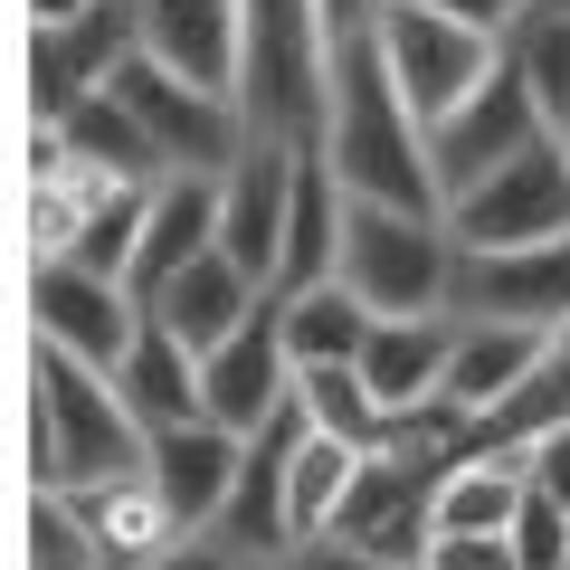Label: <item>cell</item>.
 <instances>
[{
  "mask_svg": "<svg viewBox=\"0 0 570 570\" xmlns=\"http://www.w3.org/2000/svg\"><path fill=\"white\" fill-rule=\"evenodd\" d=\"M324 171L352 190V200H381V209H438L448 219V200H438V163H428V124L400 105V86H390L381 67V29L352 48H333V105H324Z\"/></svg>",
  "mask_w": 570,
  "mask_h": 570,
  "instance_id": "6da1fadb",
  "label": "cell"
},
{
  "mask_svg": "<svg viewBox=\"0 0 570 570\" xmlns=\"http://www.w3.org/2000/svg\"><path fill=\"white\" fill-rule=\"evenodd\" d=\"M142 456H153V438L105 371L67 362L48 343L29 352V475H39V494L124 485V475H142Z\"/></svg>",
  "mask_w": 570,
  "mask_h": 570,
  "instance_id": "7a4b0ae2",
  "label": "cell"
},
{
  "mask_svg": "<svg viewBox=\"0 0 570 570\" xmlns=\"http://www.w3.org/2000/svg\"><path fill=\"white\" fill-rule=\"evenodd\" d=\"M247 134L285 142V153H314L324 142V105H333V39L314 0H247Z\"/></svg>",
  "mask_w": 570,
  "mask_h": 570,
  "instance_id": "3957f363",
  "label": "cell"
},
{
  "mask_svg": "<svg viewBox=\"0 0 570 570\" xmlns=\"http://www.w3.org/2000/svg\"><path fill=\"white\" fill-rule=\"evenodd\" d=\"M343 285L371 305V324H419V314H448V285H456V238H448V219H438V209L352 200Z\"/></svg>",
  "mask_w": 570,
  "mask_h": 570,
  "instance_id": "277c9868",
  "label": "cell"
},
{
  "mask_svg": "<svg viewBox=\"0 0 570 570\" xmlns=\"http://www.w3.org/2000/svg\"><path fill=\"white\" fill-rule=\"evenodd\" d=\"M105 96L124 105V115L142 124V142L163 153V171H200V181H228L238 171V153L257 134H247V105L238 96H200V86H181L171 67H153V58H134Z\"/></svg>",
  "mask_w": 570,
  "mask_h": 570,
  "instance_id": "5b68a950",
  "label": "cell"
},
{
  "mask_svg": "<svg viewBox=\"0 0 570 570\" xmlns=\"http://www.w3.org/2000/svg\"><path fill=\"white\" fill-rule=\"evenodd\" d=\"M448 238H456V247H475V257L570 238V142H561V134H542L523 163H504L494 181H475L466 200H448Z\"/></svg>",
  "mask_w": 570,
  "mask_h": 570,
  "instance_id": "8992f818",
  "label": "cell"
},
{
  "mask_svg": "<svg viewBox=\"0 0 570 570\" xmlns=\"http://www.w3.org/2000/svg\"><path fill=\"white\" fill-rule=\"evenodd\" d=\"M542 134H551V115H542L532 77L513 67V48H504V67H494V77L475 86V96L456 105L448 124H428V163H438V200H466L475 181H494L504 163H523V153H532Z\"/></svg>",
  "mask_w": 570,
  "mask_h": 570,
  "instance_id": "52a82bcc",
  "label": "cell"
},
{
  "mask_svg": "<svg viewBox=\"0 0 570 570\" xmlns=\"http://www.w3.org/2000/svg\"><path fill=\"white\" fill-rule=\"evenodd\" d=\"M381 67H390V86H400V105H409L419 124H448L456 105H466L475 86L504 67V39H485V29H456V20H438V10L390 0V10H381Z\"/></svg>",
  "mask_w": 570,
  "mask_h": 570,
  "instance_id": "ba28073f",
  "label": "cell"
},
{
  "mask_svg": "<svg viewBox=\"0 0 570 570\" xmlns=\"http://www.w3.org/2000/svg\"><path fill=\"white\" fill-rule=\"evenodd\" d=\"M29 324H39L48 352H67V362L105 371V381H115V371L134 362V343H142L134 285H124V276H96V266H77V257L29 266Z\"/></svg>",
  "mask_w": 570,
  "mask_h": 570,
  "instance_id": "9c48e42d",
  "label": "cell"
},
{
  "mask_svg": "<svg viewBox=\"0 0 570 570\" xmlns=\"http://www.w3.org/2000/svg\"><path fill=\"white\" fill-rule=\"evenodd\" d=\"M456 456L419 448V438H400V448L362 456V475H352V504H343V532L333 542L352 551H381V561H428V542H438V485H448Z\"/></svg>",
  "mask_w": 570,
  "mask_h": 570,
  "instance_id": "30bf717a",
  "label": "cell"
},
{
  "mask_svg": "<svg viewBox=\"0 0 570 570\" xmlns=\"http://www.w3.org/2000/svg\"><path fill=\"white\" fill-rule=\"evenodd\" d=\"M134 58H142V10L134 0H96V10L67 20V29H29V124H67Z\"/></svg>",
  "mask_w": 570,
  "mask_h": 570,
  "instance_id": "8fae6325",
  "label": "cell"
},
{
  "mask_svg": "<svg viewBox=\"0 0 570 570\" xmlns=\"http://www.w3.org/2000/svg\"><path fill=\"white\" fill-rule=\"evenodd\" d=\"M448 314H456V324H532V333H561V324H570V238H551V247H504V257L456 247Z\"/></svg>",
  "mask_w": 570,
  "mask_h": 570,
  "instance_id": "7c38bea8",
  "label": "cell"
},
{
  "mask_svg": "<svg viewBox=\"0 0 570 570\" xmlns=\"http://www.w3.org/2000/svg\"><path fill=\"white\" fill-rule=\"evenodd\" d=\"M285 409H295V362H285V324H276V295H266L257 324H238L200 362V419L228 428V438H257Z\"/></svg>",
  "mask_w": 570,
  "mask_h": 570,
  "instance_id": "4fadbf2b",
  "label": "cell"
},
{
  "mask_svg": "<svg viewBox=\"0 0 570 570\" xmlns=\"http://www.w3.org/2000/svg\"><path fill=\"white\" fill-rule=\"evenodd\" d=\"M142 10V58L171 67L200 96H238L247 77V0H134Z\"/></svg>",
  "mask_w": 570,
  "mask_h": 570,
  "instance_id": "5bb4252c",
  "label": "cell"
},
{
  "mask_svg": "<svg viewBox=\"0 0 570 570\" xmlns=\"http://www.w3.org/2000/svg\"><path fill=\"white\" fill-rule=\"evenodd\" d=\"M295 171H305V153H285V142H247L238 171L219 181V257H238L247 276L266 285V295H276V257H285Z\"/></svg>",
  "mask_w": 570,
  "mask_h": 570,
  "instance_id": "9a60e30c",
  "label": "cell"
},
{
  "mask_svg": "<svg viewBox=\"0 0 570 570\" xmlns=\"http://www.w3.org/2000/svg\"><path fill=\"white\" fill-rule=\"evenodd\" d=\"M238 466H247V438H228V428H209V419L163 428L153 456H142V475L163 485V504H171L181 532H219L228 494H238Z\"/></svg>",
  "mask_w": 570,
  "mask_h": 570,
  "instance_id": "2e32d148",
  "label": "cell"
},
{
  "mask_svg": "<svg viewBox=\"0 0 570 570\" xmlns=\"http://www.w3.org/2000/svg\"><path fill=\"white\" fill-rule=\"evenodd\" d=\"M142 314H153L171 343H190V352L209 362V352H219L238 324H257V314H266V285L247 276L238 257H219V247H209V257H200V266H181V276H171Z\"/></svg>",
  "mask_w": 570,
  "mask_h": 570,
  "instance_id": "e0dca14e",
  "label": "cell"
},
{
  "mask_svg": "<svg viewBox=\"0 0 570 570\" xmlns=\"http://www.w3.org/2000/svg\"><path fill=\"white\" fill-rule=\"evenodd\" d=\"M209 247H219V181H200V171H171L163 190H153V209H142V247H134V305H153L181 266H200Z\"/></svg>",
  "mask_w": 570,
  "mask_h": 570,
  "instance_id": "ac0fdd59",
  "label": "cell"
},
{
  "mask_svg": "<svg viewBox=\"0 0 570 570\" xmlns=\"http://www.w3.org/2000/svg\"><path fill=\"white\" fill-rule=\"evenodd\" d=\"M448 362H456V314H419V324H371V352H362V381L390 419L428 409L448 390Z\"/></svg>",
  "mask_w": 570,
  "mask_h": 570,
  "instance_id": "d6986e66",
  "label": "cell"
},
{
  "mask_svg": "<svg viewBox=\"0 0 570 570\" xmlns=\"http://www.w3.org/2000/svg\"><path fill=\"white\" fill-rule=\"evenodd\" d=\"M542 343L551 333H532V324H456V362H448V390H438V400H456L475 428H485L494 409L532 381Z\"/></svg>",
  "mask_w": 570,
  "mask_h": 570,
  "instance_id": "ffe728a7",
  "label": "cell"
},
{
  "mask_svg": "<svg viewBox=\"0 0 570 570\" xmlns=\"http://www.w3.org/2000/svg\"><path fill=\"white\" fill-rule=\"evenodd\" d=\"M532 494V456L523 448H466L438 485V542H466V532H513Z\"/></svg>",
  "mask_w": 570,
  "mask_h": 570,
  "instance_id": "44dd1931",
  "label": "cell"
},
{
  "mask_svg": "<svg viewBox=\"0 0 570 570\" xmlns=\"http://www.w3.org/2000/svg\"><path fill=\"white\" fill-rule=\"evenodd\" d=\"M67 504L86 513V532H96L105 570H153V561H163L171 542H190V532L171 523V504H163V485H153V475H124V485L67 494Z\"/></svg>",
  "mask_w": 570,
  "mask_h": 570,
  "instance_id": "7402d4cb",
  "label": "cell"
},
{
  "mask_svg": "<svg viewBox=\"0 0 570 570\" xmlns=\"http://www.w3.org/2000/svg\"><path fill=\"white\" fill-rule=\"evenodd\" d=\"M276 324H285V362L295 371H362V352H371V305L343 276L305 285V295H276Z\"/></svg>",
  "mask_w": 570,
  "mask_h": 570,
  "instance_id": "603a6c76",
  "label": "cell"
},
{
  "mask_svg": "<svg viewBox=\"0 0 570 570\" xmlns=\"http://www.w3.org/2000/svg\"><path fill=\"white\" fill-rule=\"evenodd\" d=\"M115 390H124V409L142 419V438H163V428H190V419H200V352L171 343V333L142 314V343H134V362L115 371Z\"/></svg>",
  "mask_w": 570,
  "mask_h": 570,
  "instance_id": "cb8c5ba5",
  "label": "cell"
},
{
  "mask_svg": "<svg viewBox=\"0 0 570 570\" xmlns=\"http://www.w3.org/2000/svg\"><path fill=\"white\" fill-rule=\"evenodd\" d=\"M115 190H134V181H105V171H86V163H39L29 171V266H48V257H77V238L96 228V209L115 200Z\"/></svg>",
  "mask_w": 570,
  "mask_h": 570,
  "instance_id": "d4e9b609",
  "label": "cell"
},
{
  "mask_svg": "<svg viewBox=\"0 0 570 570\" xmlns=\"http://www.w3.org/2000/svg\"><path fill=\"white\" fill-rule=\"evenodd\" d=\"M352 475H362V456H352L343 438H305V448L285 456V532H295V551H305V542H333V532H343Z\"/></svg>",
  "mask_w": 570,
  "mask_h": 570,
  "instance_id": "484cf974",
  "label": "cell"
},
{
  "mask_svg": "<svg viewBox=\"0 0 570 570\" xmlns=\"http://www.w3.org/2000/svg\"><path fill=\"white\" fill-rule=\"evenodd\" d=\"M58 142H67V163H86V171H105V181H134V190H153V181H171L163 171V153L142 142V124L124 115L115 96H86L77 115L58 124Z\"/></svg>",
  "mask_w": 570,
  "mask_h": 570,
  "instance_id": "4316f807",
  "label": "cell"
},
{
  "mask_svg": "<svg viewBox=\"0 0 570 570\" xmlns=\"http://www.w3.org/2000/svg\"><path fill=\"white\" fill-rule=\"evenodd\" d=\"M295 400H305L314 438H343L352 456L400 448V419H390V409L371 400V381H362V371H295Z\"/></svg>",
  "mask_w": 570,
  "mask_h": 570,
  "instance_id": "83f0119b",
  "label": "cell"
},
{
  "mask_svg": "<svg viewBox=\"0 0 570 570\" xmlns=\"http://www.w3.org/2000/svg\"><path fill=\"white\" fill-rule=\"evenodd\" d=\"M551 428H570V324L542 343V362H532V381L513 390L504 409H494L485 428H475V448H542Z\"/></svg>",
  "mask_w": 570,
  "mask_h": 570,
  "instance_id": "f1b7e54d",
  "label": "cell"
},
{
  "mask_svg": "<svg viewBox=\"0 0 570 570\" xmlns=\"http://www.w3.org/2000/svg\"><path fill=\"white\" fill-rule=\"evenodd\" d=\"M504 48H513V67L532 77L551 134H570V20H532V10H523V29H513Z\"/></svg>",
  "mask_w": 570,
  "mask_h": 570,
  "instance_id": "f546056e",
  "label": "cell"
},
{
  "mask_svg": "<svg viewBox=\"0 0 570 570\" xmlns=\"http://www.w3.org/2000/svg\"><path fill=\"white\" fill-rule=\"evenodd\" d=\"M29 570H105L96 532L67 494H29Z\"/></svg>",
  "mask_w": 570,
  "mask_h": 570,
  "instance_id": "4dcf8cb0",
  "label": "cell"
},
{
  "mask_svg": "<svg viewBox=\"0 0 570 570\" xmlns=\"http://www.w3.org/2000/svg\"><path fill=\"white\" fill-rule=\"evenodd\" d=\"M513 561L523 570H570V513L542 504V494H523V513H513Z\"/></svg>",
  "mask_w": 570,
  "mask_h": 570,
  "instance_id": "1f68e13d",
  "label": "cell"
},
{
  "mask_svg": "<svg viewBox=\"0 0 570 570\" xmlns=\"http://www.w3.org/2000/svg\"><path fill=\"white\" fill-rule=\"evenodd\" d=\"M153 570H295V561H276V551H247V542H228V532H190V542H171Z\"/></svg>",
  "mask_w": 570,
  "mask_h": 570,
  "instance_id": "d6a6232c",
  "label": "cell"
},
{
  "mask_svg": "<svg viewBox=\"0 0 570 570\" xmlns=\"http://www.w3.org/2000/svg\"><path fill=\"white\" fill-rule=\"evenodd\" d=\"M428 570H523L513 532H466V542H428Z\"/></svg>",
  "mask_w": 570,
  "mask_h": 570,
  "instance_id": "836d02e7",
  "label": "cell"
},
{
  "mask_svg": "<svg viewBox=\"0 0 570 570\" xmlns=\"http://www.w3.org/2000/svg\"><path fill=\"white\" fill-rule=\"evenodd\" d=\"M409 10H438V20L485 29V39H513V29H523V0H409Z\"/></svg>",
  "mask_w": 570,
  "mask_h": 570,
  "instance_id": "e575fe53",
  "label": "cell"
},
{
  "mask_svg": "<svg viewBox=\"0 0 570 570\" xmlns=\"http://www.w3.org/2000/svg\"><path fill=\"white\" fill-rule=\"evenodd\" d=\"M523 456H532V494L570 513V428H551L542 448H523Z\"/></svg>",
  "mask_w": 570,
  "mask_h": 570,
  "instance_id": "d590c367",
  "label": "cell"
},
{
  "mask_svg": "<svg viewBox=\"0 0 570 570\" xmlns=\"http://www.w3.org/2000/svg\"><path fill=\"white\" fill-rule=\"evenodd\" d=\"M314 10H324V39H333V48H352V39H371V29H381L390 0H314Z\"/></svg>",
  "mask_w": 570,
  "mask_h": 570,
  "instance_id": "8d00e7d4",
  "label": "cell"
},
{
  "mask_svg": "<svg viewBox=\"0 0 570 570\" xmlns=\"http://www.w3.org/2000/svg\"><path fill=\"white\" fill-rule=\"evenodd\" d=\"M295 570H428V561H381V551H352V542H305Z\"/></svg>",
  "mask_w": 570,
  "mask_h": 570,
  "instance_id": "74e56055",
  "label": "cell"
},
{
  "mask_svg": "<svg viewBox=\"0 0 570 570\" xmlns=\"http://www.w3.org/2000/svg\"><path fill=\"white\" fill-rule=\"evenodd\" d=\"M96 0H29V29H67V20H86Z\"/></svg>",
  "mask_w": 570,
  "mask_h": 570,
  "instance_id": "f35d334b",
  "label": "cell"
},
{
  "mask_svg": "<svg viewBox=\"0 0 570 570\" xmlns=\"http://www.w3.org/2000/svg\"><path fill=\"white\" fill-rule=\"evenodd\" d=\"M523 10L532 20H570V0H523Z\"/></svg>",
  "mask_w": 570,
  "mask_h": 570,
  "instance_id": "ab89813d",
  "label": "cell"
},
{
  "mask_svg": "<svg viewBox=\"0 0 570 570\" xmlns=\"http://www.w3.org/2000/svg\"><path fill=\"white\" fill-rule=\"evenodd\" d=\"M561 142H570V134H561Z\"/></svg>",
  "mask_w": 570,
  "mask_h": 570,
  "instance_id": "60d3db41",
  "label": "cell"
}]
</instances>
